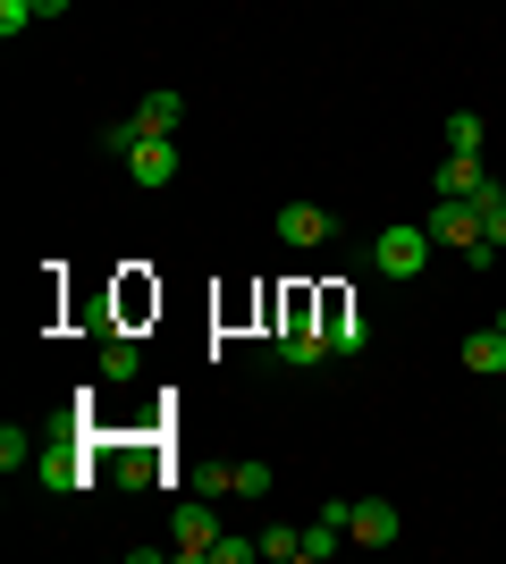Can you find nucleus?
<instances>
[{
	"mask_svg": "<svg viewBox=\"0 0 506 564\" xmlns=\"http://www.w3.org/2000/svg\"><path fill=\"white\" fill-rule=\"evenodd\" d=\"M136 143H144V127H136V118H119V127H101V152H110V161H127Z\"/></svg>",
	"mask_w": 506,
	"mask_h": 564,
	"instance_id": "obj_18",
	"label": "nucleus"
},
{
	"mask_svg": "<svg viewBox=\"0 0 506 564\" xmlns=\"http://www.w3.org/2000/svg\"><path fill=\"white\" fill-rule=\"evenodd\" d=\"M270 480H279L270 464H228V489H237V497H262Z\"/></svg>",
	"mask_w": 506,
	"mask_h": 564,
	"instance_id": "obj_17",
	"label": "nucleus"
},
{
	"mask_svg": "<svg viewBox=\"0 0 506 564\" xmlns=\"http://www.w3.org/2000/svg\"><path fill=\"white\" fill-rule=\"evenodd\" d=\"M127 177L161 194L169 177H177V143H169V135H144V143H136V152H127Z\"/></svg>",
	"mask_w": 506,
	"mask_h": 564,
	"instance_id": "obj_4",
	"label": "nucleus"
},
{
	"mask_svg": "<svg viewBox=\"0 0 506 564\" xmlns=\"http://www.w3.org/2000/svg\"><path fill=\"white\" fill-rule=\"evenodd\" d=\"M254 547H262L270 564H304V531H279V522H270V531H254Z\"/></svg>",
	"mask_w": 506,
	"mask_h": 564,
	"instance_id": "obj_14",
	"label": "nucleus"
},
{
	"mask_svg": "<svg viewBox=\"0 0 506 564\" xmlns=\"http://www.w3.org/2000/svg\"><path fill=\"white\" fill-rule=\"evenodd\" d=\"M169 531H177V556H212L219 547V522H212V506H177V522H169Z\"/></svg>",
	"mask_w": 506,
	"mask_h": 564,
	"instance_id": "obj_9",
	"label": "nucleus"
},
{
	"mask_svg": "<svg viewBox=\"0 0 506 564\" xmlns=\"http://www.w3.org/2000/svg\"><path fill=\"white\" fill-rule=\"evenodd\" d=\"M321 354H330L321 321H279V362H288V371H313Z\"/></svg>",
	"mask_w": 506,
	"mask_h": 564,
	"instance_id": "obj_8",
	"label": "nucleus"
},
{
	"mask_svg": "<svg viewBox=\"0 0 506 564\" xmlns=\"http://www.w3.org/2000/svg\"><path fill=\"white\" fill-rule=\"evenodd\" d=\"M85 480H94V471H85V455H76V422H60V438H51L43 447V489H85Z\"/></svg>",
	"mask_w": 506,
	"mask_h": 564,
	"instance_id": "obj_3",
	"label": "nucleus"
},
{
	"mask_svg": "<svg viewBox=\"0 0 506 564\" xmlns=\"http://www.w3.org/2000/svg\"><path fill=\"white\" fill-rule=\"evenodd\" d=\"M482 143H489L482 110H456V118H448V152H482Z\"/></svg>",
	"mask_w": 506,
	"mask_h": 564,
	"instance_id": "obj_15",
	"label": "nucleus"
},
{
	"mask_svg": "<svg viewBox=\"0 0 506 564\" xmlns=\"http://www.w3.org/2000/svg\"><path fill=\"white\" fill-rule=\"evenodd\" d=\"M43 18V9H34V0H0V34H25V25Z\"/></svg>",
	"mask_w": 506,
	"mask_h": 564,
	"instance_id": "obj_20",
	"label": "nucleus"
},
{
	"mask_svg": "<svg viewBox=\"0 0 506 564\" xmlns=\"http://www.w3.org/2000/svg\"><path fill=\"white\" fill-rule=\"evenodd\" d=\"M34 9H43V18H60V9H68V0H34Z\"/></svg>",
	"mask_w": 506,
	"mask_h": 564,
	"instance_id": "obj_21",
	"label": "nucleus"
},
{
	"mask_svg": "<svg viewBox=\"0 0 506 564\" xmlns=\"http://www.w3.org/2000/svg\"><path fill=\"white\" fill-rule=\"evenodd\" d=\"M321 337H330V354L372 346V329H363V312H346V295H321Z\"/></svg>",
	"mask_w": 506,
	"mask_h": 564,
	"instance_id": "obj_6",
	"label": "nucleus"
},
{
	"mask_svg": "<svg viewBox=\"0 0 506 564\" xmlns=\"http://www.w3.org/2000/svg\"><path fill=\"white\" fill-rule=\"evenodd\" d=\"M422 228H431V245H456V253H473V245H482V203H473V194H448V203H439Z\"/></svg>",
	"mask_w": 506,
	"mask_h": 564,
	"instance_id": "obj_2",
	"label": "nucleus"
},
{
	"mask_svg": "<svg viewBox=\"0 0 506 564\" xmlns=\"http://www.w3.org/2000/svg\"><path fill=\"white\" fill-rule=\"evenodd\" d=\"M346 531H355V547H388L397 540V506H388V497H355V506H346Z\"/></svg>",
	"mask_w": 506,
	"mask_h": 564,
	"instance_id": "obj_5",
	"label": "nucleus"
},
{
	"mask_svg": "<svg viewBox=\"0 0 506 564\" xmlns=\"http://www.w3.org/2000/svg\"><path fill=\"white\" fill-rule=\"evenodd\" d=\"M279 245H295V253L330 245V212H321V203H288V212H279Z\"/></svg>",
	"mask_w": 506,
	"mask_h": 564,
	"instance_id": "obj_7",
	"label": "nucleus"
},
{
	"mask_svg": "<svg viewBox=\"0 0 506 564\" xmlns=\"http://www.w3.org/2000/svg\"><path fill=\"white\" fill-rule=\"evenodd\" d=\"M119 480H127V489H144V480H161V455L127 447V455H119Z\"/></svg>",
	"mask_w": 506,
	"mask_h": 564,
	"instance_id": "obj_16",
	"label": "nucleus"
},
{
	"mask_svg": "<svg viewBox=\"0 0 506 564\" xmlns=\"http://www.w3.org/2000/svg\"><path fill=\"white\" fill-rule=\"evenodd\" d=\"M498 329H506V312H498Z\"/></svg>",
	"mask_w": 506,
	"mask_h": 564,
	"instance_id": "obj_22",
	"label": "nucleus"
},
{
	"mask_svg": "<svg viewBox=\"0 0 506 564\" xmlns=\"http://www.w3.org/2000/svg\"><path fill=\"white\" fill-rule=\"evenodd\" d=\"M464 371H506V329H482V337H464Z\"/></svg>",
	"mask_w": 506,
	"mask_h": 564,
	"instance_id": "obj_11",
	"label": "nucleus"
},
{
	"mask_svg": "<svg viewBox=\"0 0 506 564\" xmlns=\"http://www.w3.org/2000/svg\"><path fill=\"white\" fill-rule=\"evenodd\" d=\"M177 118H186V101H177V94H144V101H136V127H144V135H169Z\"/></svg>",
	"mask_w": 506,
	"mask_h": 564,
	"instance_id": "obj_12",
	"label": "nucleus"
},
{
	"mask_svg": "<svg viewBox=\"0 0 506 564\" xmlns=\"http://www.w3.org/2000/svg\"><path fill=\"white\" fill-rule=\"evenodd\" d=\"M0 464L18 471V464H43V455H34V438H25V430H0Z\"/></svg>",
	"mask_w": 506,
	"mask_h": 564,
	"instance_id": "obj_19",
	"label": "nucleus"
},
{
	"mask_svg": "<svg viewBox=\"0 0 506 564\" xmlns=\"http://www.w3.org/2000/svg\"><path fill=\"white\" fill-rule=\"evenodd\" d=\"M422 261H431V228L388 219V228L372 236V270H380V279H422Z\"/></svg>",
	"mask_w": 506,
	"mask_h": 564,
	"instance_id": "obj_1",
	"label": "nucleus"
},
{
	"mask_svg": "<svg viewBox=\"0 0 506 564\" xmlns=\"http://www.w3.org/2000/svg\"><path fill=\"white\" fill-rule=\"evenodd\" d=\"M136 371H144V354H136V337H110V346H101V379L119 388V379H136Z\"/></svg>",
	"mask_w": 506,
	"mask_h": 564,
	"instance_id": "obj_13",
	"label": "nucleus"
},
{
	"mask_svg": "<svg viewBox=\"0 0 506 564\" xmlns=\"http://www.w3.org/2000/svg\"><path fill=\"white\" fill-rule=\"evenodd\" d=\"M482 186H489L482 152H448V161H439V194H482Z\"/></svg>",
	"mask_w": 506,
	"mask_h": 564,
	"instance_id": "obj_10",
	"label": "nucleus"
}]
</instances>
